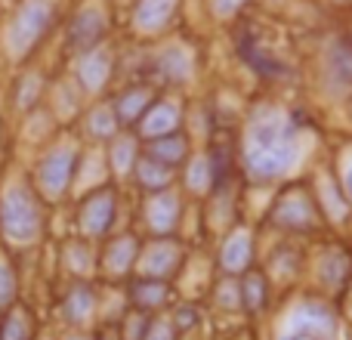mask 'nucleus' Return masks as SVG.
Listing matches in <instances>:
<instances>
[{
	"mask_svg": "<svg viewBox=\"0 0 352 340\" xmlns=\"http://www.w3.org/2000/svg\"><path fill=\"white\" fill-rule=\"evenodd\" d=\"M152 105H155L152 90H146V87H133V90L121 93L111 109H115V115H118V121L121 124H140Z\"/></svg>",
	"mask_w": 352,
	"mask_h": 340,
	"instance_id": "obj_12",
	"label": "nucleus"
},
{
	"mask_svg": "<svg viewBox=\"0 0 352 340\" xmlns=\"http://www.w3.org/2000/svg\"><path fill=\"white\" fill-rule=\"evenodd\" d=\"M148 155H152L155 161H161V164H179V161H186L188 155V142L182 134H167V136H158V140H152V146H148Z\"/></svg>",
	"mask_w": 352,
	"mask_h": 340,
	"instance_id": "obj_17",
	"label": "nucleus"
},
{
	"mask_svg": "<svg viewBox=\"0 0 352 340\" xmlns=\"http://www.w3.org/2000/svg\"><path fill=\"white\" fill-rule=\"evenodd\" d=\"M346 192L352 195V167H349V173H346Z\"/></svg>",
	"mask_w": 352,
	"mask_h": 340,
	"instance_id": "obj_33",
	"label": "nucleus"
},
{
	"mask_svg": "<svg viewBox=\"0 0 352 340\" xmlns=\"http://www.w3.org/2000/svg\"><path fill=\"white\" fill-rule=\"evenodd\" d=\"M146 220L152 226V232L158 235H170L179 220V198L173 192H158L152 195V201L146 204Z\"/></svg>",
	"mask_w": 352,
	"mask_h": 340,
	"instance_id": "obj_10",
	"label": "nucleus"
},
{
	"mask_svg": "<svg viewBox=\"0 0 352 340\" xmlns=\"http://www.w3.org/2000/svg\"><path fill=\"white\" fill-rule=\"evenodd\" d=\"M102 34H105V16L99 10H84L74 16L72 28H68V47H72V53L87 56L99 47Z\"/></svg>",
	"mask_w": 352,
	"mask_h": 340,
	"instance_id": "obj_7",
	"label": "nucleus"
},
{
	"mask_svg": "<svg viewBox=\"0 0 352 340\" xmlns=\"http://www.w3.org/2000/svg\"><path fill=\"white\" fill-rule=\"evenodd\" d=\"M179 0H140L136 3V28L142 31H161L170 22Z\"/></svg>",
	"mask_w": 352,
	"mask_h": 340,
	"instance_id": "obj_13",
	"label": "nucleus"
},
{
	"mask_svg": "<svg viewBox=\"0 0 352 340\" xmlns=\"http://www.w3.org/2000/svg\"><path fill=\"white\" fill-rule=\"evenodd\" d=\"M133 304L142 306V310H158V306L167 304V297H170V291H167V285L161 279H142L133 285Z\"/></svg>",
	"mask_w": 352,
	"mask_h": 340,
	"instance_id": "obj_19",
	"label": "nucleus"
},
{
	"mask_svg": "<svg viewBox=\"0 0 352 340\" xmlns=\"http://www.w3.org/2000/svg\"><path fill=\"white\" fill-rule=\"evenodd\" d=\"M0 340H31V319L25 310H6L0 319Z\"/></svg>",
	"mask_w": 352,
	"mask_h": 340,
	"instance_id": "obj_20",
	"label": "nucleus"
},
{
	"mask_svg": "<svg viewBox=\"0 0 352 340\" xmlns=\"http://www.w3.org/2000/svg\"><path fill=\"white\" fill-rule=\"evenodd\" d=\"M74 167H78V152L74 149H56L37 167V186L47 198H59L65 195L68 182L74 176Z\"/></svg>",
	"mask_w": 352,
	"mask_h": 340,
	"instance_id": "obj_5",
	"label": "nucleus"
},
{
	"mask_svg": "<svg viewBox=\"0 0 352 340\" xmlns=\"http://www.w3.org/2000/svg\"><path fill=\"white\" fill-rule=\"evenodd\" d=\"M179 121H182L179 105H173V103H155L152 109L146 111V118L140 121V127H142V134H146L148 140H158V136L176 134Z\"/></svg>",
	"mask_w": 352,
	"mask_h": 340,
	"instance_id": "obj_11",
	"label": "nucleus"
},
{
	"mask_svg": "<svg viewBox=\"0 0 352 340\" xmlns=\"http://www.w3.org/2000/svg\"><path fill=\"white\" fill-rule=\"evenodd\" d=\"M118 127H121V121H118V115H115L111 105L96 109L90 115V136H96V140H111V136L118 134Z\"/></svg>",
	"mask_w": 352,
	"mask_h": 340,
	"instance_id": "obj_23",
	"label": "nucleus"
},
{
	"mask_svg": "<svg viewBox=\"0 0 352 340\" xmlns=\"http://www.w3.org/2000/svg\"><path fill=\"white\" fill-rule=\"evenodd\" d=\"M115 213H118V204H115V195L109 192V189H99V192H93L90 198L80 204V232H84L87 238H102L105 232L111 229V223H115Z\"/></svg>",
	"mask_w": 352,
	"mask_h": 340,
	"instance_id": "obj_6",
	"label": "nucleus"
},
{
	"mask_svg": "<svg viewBox=\"0 0 352 340\" xmlns=\"http://www.w3.org/2000/svg\"><path fill=\"white\" fill-rule=\"evenodd\" d=\"M244 0H213V12L217 16H232L235 10H241Z\"/></svg>",
	"mask_w": 352,
	"mask_h": 340,
	"instance_id": "obj_31",
	"label": "nucleus"
},
{
	"mask_svg": "<svg viewBox=\"0 0 352 340\" xmlns=\"http://www.w3.org/2000/svg\"><path fill=\"white\" fill-rule=\"evenodd\" d=\"M192 322H195L192 310H179V325H192Z\"/></svg>",
	"mask_w": 352,
	"mask_h": 340,
	"instance_id": "obj_32",
	"label": "nucleus"
},
{
	"mask_svg": "<svg viewBox=\"0 0 352 340\" xmlns=\"http://www.w3.org/2000/svg\"><path fill=\"white\" fill-rule=\"evenodd\" d=\"M179 260H182L179 244L161 238V242L148 244L146 254H142V273H146V279H167V275L176 273Z\"/></svg>",
	"mask_w": 352,
	"mask_h": 340,
	"instance_id": "obj_8",
	"label": "nucleus"
},
{
	"mask_svg": "<svg viewBox=\"0 0 352 340\" xmlns=\"http://www.w3.org/2000/svg\"><path fill=\"white\" fill-rule=\"evenodd\" d=\"M158 68L164 72V78L182 81L188 74V56L182 53V50H167V53L158 59Z\"/></svg>",
	"mask_w": 352,
	"mask_h": 340,
	"instance_id": "obj_25",
	"label": "nucleus"
},
{
	"mask_svg": "<svg viewBox=\"0 0 352 340\" xmlns=\"http://www.w3.org/2000/svg\"><path fill=\"white\" fill-rule=\"evenodd\" d=\"M146 340H176V328L167 319H148Z\"/></svg>",
	"mask_w": 352,
	"mask_h": 340,
	"instance_id": "obj_29",
	"label": "nucleus"
},
{
	"mask_svg": "<svg viewBox=\"0 0 352 340\" xmlns=\"http://www.w3.org/2000/svg\"><path fill=\"white\" fill-rule=\"evenodd\" d=\"M334 68L343 74V81H352V50H346V47L334 50Z\"/></svg>",
	"mask_w": 352,
	"mask_h": 340,
	"instance_id": "obj_30",
	"label": "nucleus"
},
{
	"mask_svg": "<svg viewBox=\"0 0 352 340\" xmlns=\"http://www.w3.org/2000/svg\"><path fill=\"white\" fill-rule=\"evenodd\" d=\"M105 263H109V269L115 275H124L136 263V238L133 235L115 238V242L109 244V251H105Z\"/></svg>",
	"mask_w": 352,
	"mask_h": 340,
	"instance_id": "obj_18",
	"label": "nucleus"
},
{
	"mask_svg": "<svg viewBox=\"0 0 352 340\" xmlns=\"http://www.w3.org/2000/svg\"><path fill=\"white\" fill-rule=\"evenodd\" d=\"M140 161V152H136V142L130 136H118L115 146H111V164H115L118 173H127V170L136 167Z\"/></svg>",
	"mask_w": 352,
	"mask_h": 340,
	"instance_id": "obj_24",
	"label": "nucleus"
},
{
	"mask_svg": "<svg viewBox=\"0 0 352 340\" xmlns=\"http://www.w3.org/2000/svg\"><path fill=\"white\" fill-rule=\"evenodd\" d=\"M133 170H136V180L142 182V189H148L152 195L167 192V186H170V180H173V170L167 164H161V161H155L152 155L136 161Z\"/></svg>",
	"mask_w": 352,
	"mask_h": 340,
	"instance_id": "obj_15",
	"label": "nucleus"
},
{
	"mask_svg": "<svg viewBox=\"0 0 352 340\" xmlns=\"http://www.w3.org/2000/svg\"><path fill=\"white\" fill-rule=\"evenodd\" d=\"M322 273H324V279H328V281H334V285H340V281H343V275L349 273V260H346V257H343V254H337V251H334V254H331L328 260H324V269H322Z\"/></svg>",
	"mask_w": 352,
	"mask_h": 340,
	"instance_id": "obj_28",
	"label": "nucleus"
},
{
	"mask_svg": "<svg viewBox=\"0 0 352 340\" xmlns=\"http://www.w3.org/2000/svg\"><path fill=\"white\" fill-rule=\"evenodd\" d=\"M16 291H19L16 273H12V269L0 260V312L12 310V304H16Z\"/></svg>",
	"mask_w": 352,
	"mask_h": 340,
	"instance_id": "obj_27",
	"label": "nucleus"
},
{
	"mask_svg": "<svg viewBox=\"0 0 352 340\" xmlns=\"http://www.w3.org/2000/svg\"><path fill=\"white\" fill-rule=\"evenodd\" d=\"M217 182V173H213V164L207 158H198L195 164H188V189L195 192H204Z\"/></svg>",
	"mask_w": 352,
	"mask_h": 340,
	"instance_id": "obj_26",
	"label": "nucleus"
},
{
	"mask_svg": "<svg viewBox=\"0 0 352 340\" xmlns=\"http://www.w3.org/2000/svg\"><path fill=\"white\" fill-rule=\"evenodd\" d=\"M90 312H93V291L87 285L72 288V294L65 297V316L72 319V322H80V319H87Z\"/></svg>",
	"mask_w": 352,
	"mask_h": 340,
	"instance_id": "obj_22",
	"label": "nucleus"
},
{
	"mask_svg": "<svg viewBox=\"0 0 352 340\" xmlns=\"http://www.w3.org/2000/svg\"><path fill=\"white\" fill-rule=\"evenodd\" d=\"M250 260H254V244H250V235H244V232L232 235L229 242H226V248H223V269L226 273H244V269L250 266Z\"/></svg>",
	"mask_w": 352,
	"mask_h": 340,
	"instance_id": "obj_16",
	"label": "nucleus"
},
{
	"mask_svg": "<svg viewBox=\"0 0 352 340\" xmlns=\"http://www.w3.org/2000/svg\"><path fill=\"white\" fill-rule=\"evenodd\" d=\"M68 340H90V337H84V334H72Z\"/></svg>",
	"mask_w": 352,
	"mask_h": 340,
	"instance_id": "obj_34",
	"label": "nucleus"
},
{
	"mask_svg": "<svg viewBox=\"0 0 352 340\" xmlns=\"http://www.w3.org/2000/svg\"><path fill=\"white\" fill-rule=\"evenodd\" d=\"M109 74H111V59H109V53H102V50H93V53L80 56V62H78V78H80V84H84L87 90H99V87L109 81Z\"/></svg>",
	"mask_w": 352,
	"mask_h": 340,
	"instance_id": "obj_14",
	"label": "nucleus"
},
{
	"mask_svg": "<svg viewBox=\"0 0 352 340\" xmlns=\"http://www.w3.org/2000/svg\"><path fill=\"white\" fill-rule=\"evenodd\" d=\"M53 16H56L53 3H47V0H28V3L16 12V19H12V25H10V47H12V53H16V56H28L31 50L43 41L47 28L53 25Z\"/></svg>",
	"mask_w": 352,
	"mask_h": 340,
	"instance_id": "obj_3",
	"label": "nucleus"
},
{
	"mask_svg": "<svg viewBox=\"0 0 352 340\" xmlns=\"http://www.w3.org/2000/svg\"><path fill=\"white\" fill-rule=\"evenodd\" d=\"M334 312L318 300H306L291 312L278 340H331L334 337Z\"/></svg>",
	"mask_w": 352,
	"mask_h": 340,
	"instance_id": "obj_4",
	"label": "nucleus"
},
{
	"mask_svg": "<svg viewBox=\"0 0 352 340\" xmlns=\"http://www.w3.org/2000/svg\"><path fill=\"white\" fill-rule=\"evenodd\" d=\"M300 155V130L278 109H260L244 134V170L250 180L269 182L287 173Z\"/></svg>",
	"mask_w": 352,
	"mask_h": 340,
	"instance_id": "obj_1",
	"label": "nucleus"
},
{
	"mask_svg": "<svg viewBox=\"0 0 352 340\" xmlns=\"http://www.w3.org/2000/svg\"><path fill=\"white\" fill-rule=\"evenodd\" d=\"M0 229L10 242H34L41 235V207L28 189H10L0 201Z\"/></svg>",
	"mask_w": 352,
	"mask_h": 340,
	"instance_id": "obj_2",
	"label": "nucleus"
},
{
	"mask_svg": "<svg viewBox=\"0 0 352 340\" xmlns=\"http://www.w3.org/2000/svg\"><path fill=\"white\" fill-rule=\"evenodd\" d=\"M312 204L309 198H306L303 192H285L278 198V204H275V213L272 217L278 220L281 226H287V229H309L312 226Z\"/></svg>",
	"mask_w": 352,
	"mask_h": 340,
	"instance_id": "obj_9",
	"label": "nucleus"
},
{
	"mask_svg": "<svg viewBox=\"0 0 352 340\" xmlns=\"http://www.w3.org/2000/svg\"><path fill=\"white\" fill-rule=\"evenodd\" d=\"M238 291H241V306H244V310L260 312L263 306H266V281H263V275L248 273Z\"/></svg>",
	"mask_w": 352,
	"mask_h": 340,
	"instance_id": "obj_21",
	"label": "nucleus"
}]
</instances>
